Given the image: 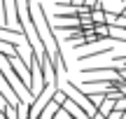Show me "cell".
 Wrapping results in <instances>:
<instances>
[{
    "label": "cell",
    "instance_id": "obj_1",
    "mask_svg": "<svg viewBox=\"0 0 126 119\" xmlns=\"http://www.w3.org/2000/svg\"><path fill=\"white\" fill-rule=\"evenodd\" d=\"M105 54H112V45L98 47V49H91V51H86V54L77 56V61H91V59H98V56H105Z\"/></svg>",
    "mask_w": 126,
    "mask_h": 119
},
{
    "label": "cell",
    "instance_id": "obj_2",
    "mask_svg": "<svg viewBox=\"0 0 126 119\" xmlns=\"http://www.w3.org/2000/svg\"><path fill=\"white\" fill-rule=\"evenodd\" d=\"M124 117H126V112H124V110H114L112 115H110V119H124Z\"/></svg>",
    "mask_w": 126,
    "mask_h": 119
},
{
    "label": "cell",
    "instance_id": "obj_3",
    "mask_svg": "<svg viewBox=\"0 0 126 119\" xmlns=\"http://www.w3.org/2000/svg\"><path fill=\"white\" fill-rule=\"evenodd\" d=\"M114 63H119V65H124V68H126V56H114Z\"/></svg>",
    "mask_w": 126,
    "mask_h": 119
},
{
    "label": "cell",
    "instance_id": "obj_4",
    "mask_svg": "<svg viewBox=\"0 0 126 119\" xmlns=\"http://www.w3.org/2000/svg\"><path fill=\"white\" fill-rule=\"evenodd\" d=\"M84 5H89V7L91 9H94V7H98V5H100V0H86V2Z\"/></svg>",
    "mask_w": 126,
    "mask_h": 119
},
{
    "label": "cell",
    "instance_id": "obj_5",
    "mask_svg": "<svg viewBox=\"0 0 126 119\" xmlns=\"http://www.w3.org/2000/svg\"><path fill=\"white\" fill-rule=\"evenodd\" d=\"M94 119H108V117H105V115H100V112H98V115H96Z\"/></svg>",
    "mask_w": 126,
    "mask_h": 119
}]
</instances>
